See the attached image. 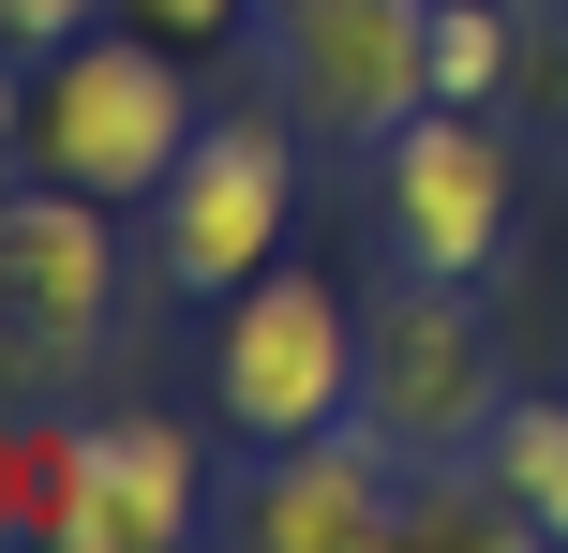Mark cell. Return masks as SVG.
<instances>
[{"mask_svg": "<svg viewBox=\"0 0 568 553\" xmlns=\"http://www.w3.org/2000/svg\"><path fill=\"white\" fill-rule=\"evenodd\" d=\"M210 509V464L180 419L120 404V419H60V479H45V553H180Z\"/></svg>", "mask_w": 568, "mask_h": 553, "instance_id": "cell-6", "label": "cell"}, {"mask_svg": "<svg viewBox=\"0 0 568 553\" xmlns=\"http://www.w3.org/2000/svg\"><path fill=\"white\" fill-rule=\"evenodd\" d=\"M509 90H524L509 0H434V105H509Z\"/></svg>", "mask_w": 568, "mask_h": 553, "instance_id": "cell-10", "label": "cell"}, {"mask_svg": "<svg viewBox=\"0 0 568 553\" xmlns=\"http://www.w3.org/2000/svg\"><path fill=\"white\" fill-rule=\"evenodd\" d=\"M389 225H404V269H464L479 285L509 255V135L479 105H419L389 135Z\"/></svg>", "mask_w": 568, "mask_h": 553, "instance_id": "cell-9", "label": "cell"}, {"mask_svg": "<svg viewBox=\"0 0 568 553\" xmlns=\"http://www.w3.org/2000/svg\"><path fill=\"white\" fill-rule=\"evenodd\" d=\"M270 75L314 135H374L434 105V0H270Z\"/></svg>", "mask_w": 568, "mask_h": 553, "instance_id": "cell-5", "label": "cell"}, {"mask_svg": "<svg viewBox=\"0 0 568 553\" xmlns=\"http://www.w3.org/2000/svg\"><path fill=\"white\" fill-rule=\"evenodd\" d=\"M210 375H225V434H329V419H359V315H344V285H314V269H255V285L225 299V345H210Z\"/></svg>", "mask_w": 568, "mask_h": 553, "instance_id": "cell-4", "label": "cell"}, {"mask_svg": "<svg viewBox=\"0 0 568 553\" xmlns=\"http://www.w3.org/2000/svg\"><path fill=\"white\" fill-rule=\"evenodd\" d=\"M195 150V90H180L165 30H75L45 45V90H30V165L75 180V195H165V165Z\"/></svg>", "mask_w": 568, "mask_h": 553, "instance_id": "cell-2", "label": "cell"}, {"mask_svg": "<svg viewBox=\"0 0 568 553\" xmlns=\"http://www.w3.org/2000/svg\"><path fill=\"white\" fill-rule=\"evenodd\" d=\"M150 209H165V225H150L165 285L180 299H240L284 255V135H270V120H195V150L165 165Z\"/></svg>", "mask_w": 568, "mask_h": 553, "instance_id": "cell-7", "label": "cell"}, {"mask_svg": "<svg viewBox=\"0 0 568 553\" xmlns=\"http://www.w3.org/2000/svg\"><path fill=\"white\" fill-rule=\"evenodd\" d=\"M404 449L374 434V419H329V434H284L255 464V494H240V539L255 553H374L404 539Z\"/></svg>", "mask_w": 568, "mask_h": 553, "instance_id": "cell-8", "label": "cell"}, {"mask_svg": "<svg viewBox=\"0 0 568 553\" xmlns=\"http://www.w3.org/2000/svg\"><path fill=\"white\" fill-rule=\"evenodd\" d=\"M359 419L404 449V464H479L494 419H509V375H494V329L464 299V269H404L359 315Z\"/></svg>", "mask_w": 568, "mask_h": 553, "instance_id": "cell-1", "label": "cell"}, {"mask_svg": "<svg viewBox=\"0 0 568 553\" xmlns=\"http://www.w3.org/2000/svg\"><path fill=\"white\" fill-rule=\"evenodd\" d=\"M105 315H120L105 195H75V180L0 195V404H60L105 359Z\"/></svg>", "mask_w": 568, "mask_h": 553, "instance_id": "cell-3", "label": "cell"}, {"mask_svg": "<svg viewBox=\"0 0 568 553\" xmlns=\"http://www.w3.org/2000/svg\"><path fill=\"white\" fill-rule=\"evenodd\" d=\"M120 16H135V30H165V45H210L240 0H120Z\"/></svg>", "mask_w": 568, "mask_h": 553, "instance_id": "cell-13", "label": "cell"}, {"mask_svg": "<svg viewBox=\"0 0 568 553\" xmlns=\"http://www.w3.org/2000/svg\"><path fill=\"white\" fill-rule=\"evenodd\" d=\"M75 30H105V0H0V45H75Z\"/></svg>", "mask_w": 568, "mask_h": 553, "instance_id": "cell-12", "label": "cell"}, {"mask_svg": "<svg viewBox=\"0 0 568 553\" xmlns=\"http://www.w3.org/2000/svg\"><path fill=\"white\" fill-rule=\"evenodd\" d=\"M479 464L509 479V509H524L539 539H568V404H509V419H494V449H479Z\"/></svg>", "mask_w": 568, "mask_h": 553, "instance_id": "cell-11", "label": "cell"}]
</instances>
